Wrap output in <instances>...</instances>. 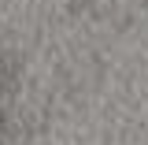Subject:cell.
Segmentation results:
<instances>
[{"label": "cell", "instance_id": "obj_1", "mask_svg": "<svg viewBox=\"0 0 148 145\" xmlns=\"http://www.w3.org/2000/svg\"><path fill=\"white\" fill-rule=\"evenodd\" d=\"M0 138H4V112H0Z\"/></svg>", "mask_w": 148, "mask_h": 145}]
</instances>
